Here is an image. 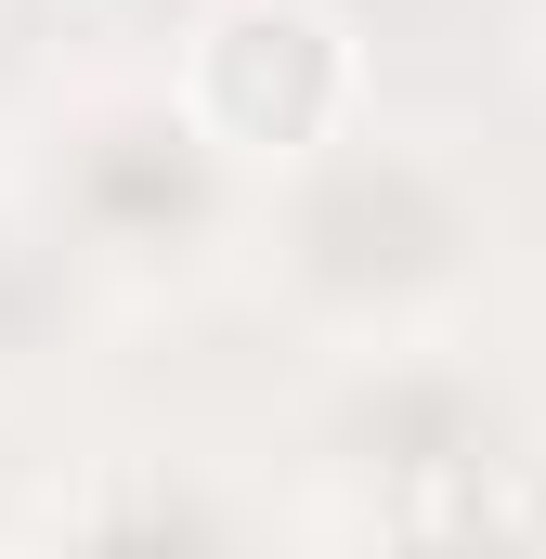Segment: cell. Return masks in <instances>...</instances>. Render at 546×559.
Masks as SVG:
<instances>
[{"instance_id": "cell-1", "label": "cell", "mask_w": 546, "mask_h": 559, "mask_svg": "<svg viewBox=\"0 0 546 559\" xmlns=\"http://www.w3.org/2000/svg\"><path fill=\"white\" fill-rule=\"evenodd\" d=\"M468 195L404 143H325L286 169V274L325 312H416L468 274Z\"/></svg>"}, {"instance_id": "cell-2", "label": "cell", "mask_w": 546, "mask_h": 559, "mask_svg": "<svg viewBox=\"0 0 546 559\" xmlns=\"http://www.w3.org/2000/svg\"><path fill=\"white\" fill-rule=\"evenodd\" d=\"M352 92H365L352 26L312 13V0H222V13L182 26V118L209 131V156L299 169L352 131Z\"/></svg>"}, {"instance_id": "cell-3", "label": "cell", "mask_w": 546, "mask_h": 559, "mask_svg": "<svg viewBox=\"0 0 546 559\" xmlns=\"http://www.w3.org/2000/svg\"><path fill=\"white\" fill-rule=\"evenodd\" d=\"M79 248H195L209 222H222V156L209 131L182 118V105H92L79 131H66V209H52Z\"/></svg>"}, {"instance_id": "cell-4", "label": "cell", "mask_w": 546, "mask_h": 559, "mask_svg": "<svg viewBox=\"0 0 546 559\" xmlns=\"http://www.w3.org/2000/svg\"><path fill=\"white\" fill-rule=\"evenodd\" d=\"M66 559H235V521H222V495H209L195 468L143 455V468H118V481H92Z\"/></svg>"}, {"instance_id": "cell-5", "label": "cell", "mask_w": 546, "mask_h": 559, "mask_svg": "<svg viewBox=\"0 0 546 559\" xmlns=\"http://www.w3.org/2000/svg\"><path fill=\"white\" fill-rule=\"evenodd\" d=\"M66 325H79V274H66V222H26V209H0V365L52 352Z\"/></svg>"}, {"instance_id": "cell-6", "label": "cell", "mask_w": 546, "mask_h": 559, "mask_svg": "<svg viewBox=\"0 0 546 559\" xmlns=\"http://www.w3.org/2000/svg\"><path fill=\"white\" fill-rule=\"evenodd\" d=\"M92 13H105V26H195L209 0H92Z\"/></svg>"}, {"instance_id": "cell-7", "label": "cell", "mask_w": 546, "mask_h": 559, "mask_svg": "<svg viewBox=\"0 0 546 559\" xmlns=\"http://www.w3.org/2000/svg\"><path fill=\"white\" fill-rule=\"evenodd\" d=\"M0 559H66V547H0Z\"/></svg>"}]
</instances>
